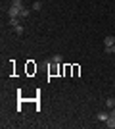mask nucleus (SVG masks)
<instances>
[{"label":"nucleus","mask_w":115,"mask_h":129,"mask_svg":"<svg viewBox=\"0 0 115 129\" xmlns=\"http://www.w3.org/2000/svg\"><path fill=\"white\" fill-rule=\"evenodd\" d=\"M21 10H23V2L21 0H14L12 6H10V10H8V14H10V17H17L21 14Z\"/></svg>","instance_id":"nucleus-1"},{"label":"nucleus","mask_w":115,"mask_h":129,"mask_svg":"<svg viewBox=\"0 0 115 129\" xmlns=\"http://www.w3.org/2000/svg\"><path fill=\"white\" fill-rule=\"evenodd\" d=\"M35 71H37V66H35L31 60H29V62H27V73H29V75H33Z\"/></svg>","instance_id":"nucleus-2"},{"label":"nucleus","mask_w":115,"mask_h":129,"mask_svg":"<svg viewBox=\"0 0 115 129\" xmlns=\"http://www.w3.org/2000/svg\"><path fill=\"white\" fill-rule=\"evenodd\" d=\"M104 44H105V46H113V44H115V39H113V37H109V35H107V37L104 39Z\"/></svg>","instance_id":"nucleus-3"},{"label":"nucleus","mask_w":115,"mask_h":129,"mask_svg":"<svg viewBox=\"0 0 115 129\" xmlns=\"http://www.w3.org/2000/svg\"><path fill=\"white\" fill-rule=\"evenodd\" d=\"M107 118H109V112H102V114H98V121H107Z\"/></svg>","instance_id":"nucleus-4"},{"label":"nucleus","mask_w":115,"mask_h":129,"mask_svg":"<svg viewBox=\"0 0 115 129\" xmlns=\"http://www.w3.org/2000/svg\"><path fill=\"white\" fill-rule=\"evenodd\" d=\"M105 125H107V127H115V116H109L107 121H105Z\"/></svg>","instance_id":"nucleus-5"},{"label":"nucleus","mask_w":115,"mask_h":129,"mask_svg":"<svg viewBox=\"0 0 115 129\" xmlns=\"http://www.w3.org/2000/svg\"><path fill=\"white\" fill-rule=\"evenodd\" d=\"M105 106H107V108H115V98L109 96L107 100H105Z\"/></svg>","instance_id":"nucleus-6"},{"label":"nucleus","mask_w":115,"mask_h":129,"mask_svg":"<svg viewBox=\"0 0 115 129\" xmlns=\"http://www.w3.org/2000/svg\"><path fill=\"white\" fill-rule=\"evenodd\" d=\"M71 73H73V77H77L79 73H81V68H79V66H73V71H71Z\"/></svg>","instance_id":"nucleus-7"},{"label":"nucleus","mask_w":115,"mask_h":129,"mask_svg":"<svg viewBox=\"0 0 115 129\" xmlns=\"http://www.w3.org/2000/svg\"><path fill=\"white\" fill-rule=\"evenodd\" d=\"M50 62H56V64H61V56H60V54H56V56H54L52 60H50Z\"/></svg>","instance_id":"nucleus-8"},{"label":"nucleus","mask_w":115,"mask_h":129,"mask_svg":"<svg viewBox=\"0 0 115 129\" xmlns=\"http://www.w3.org/2000/svg\"><path fill=\"white\" fill-rule=\"evenodd\" d=\"M19 17H29V10H27V8H23V10H21V14H19Z\"/></svg>","instance_id":"nucleus-9"},{"label":"nucleus","mask_w":115,"mask_h":129,"mask_svg":"<svg viewBox=\"0 0 115 129\" xmlns=\"http://www.w3.org/2000/svg\"><path fill=\"white\" fill-rule=\"evenodd\" d=\"M111 52L115 54V44L113 46H105V54H111Z\"/></svg>","instance_id":"nucleus-10"},{"label":"nucleus","mask_w":115,"mask_h":129,"mask_svg":"<svg viewBox=\"0 0 115 129\" xmlns=\"http://www.w3.org/2000/svg\"><path fill=\"white\" fill-rule=\"evenodd\" d=\"M40 8H42V4H40V2H35V4H33V10H40Z\"/></svg>","instance_id":"nucleus-11"},{"label":"nucleus","mask_w":115,"mask_h":129,"mask_svg":"<svg viewBox=\"0 0 115 129\" xmlns=\"http://www.w3.org/2000/svg\"><path fill=\"white\" fill-rule=\"evenodd\" d=\"M16 33H17V35H21V33H23V27L17 25V27H16Z\"/></svg>","instance_id":"nucleus-12"}]
</instances>
